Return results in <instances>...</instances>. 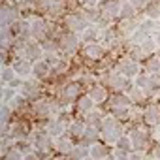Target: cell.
I'll return each instance as SVG.
<instances>
[{
    "instance_id": "6da1fadb",
    "label": "cell",
    "mask_w": 160,
    "mask_h": 160,
    "mask_svg": "<svg viewBox=\"0 0 160 160\" xmlns=\"http://www.w3.org/2000/svg\"><path fill=\"white\" fill-rule=\"evenodd\" d=\"M102 139L106 141V143H109V145H115L117 143V139L122 136V121H119L117 117H113V115H109V117H106L104 119V124H102Z\"/></svg>"
},
{
    "instance_id": "7a4b0ae2",
    "label": "cell",
    "mask_w": 160,
    "mask_h": 160,
    "mask_svg": "<svg viewBox=\"0 0 160 160\" xmlns=\"http://www.w3.org/2000/svg\"><path fill=\"white\" fill-rule=\"evenodd\" d=\"M130 77H126L124 73H121V72H109V73H106L104 75V85H108L113 92H124L128 87H130Z\"/></svg>"
},
{
    "instance_id": "3957f363",
    "label": "cell",
    "mask_w": 160,
    "mask_h": 160,
    "mask_svg": "<svg viewBox=\"0 0 160 160\" xmlns=\"http://www.w3.org/2000/svg\"><path fill=\"white\" fill-rule=\"evenodd\" d=\"M64 25H66V28H68L70 32L81 34V32H83L91 23H89V19L85 17V13H83V12H72V13L64 15Z\"/></svg>"
},
{
    "instance_id": "277c9868",
    "label": "cell",
    "mask_w": 160,
    "mask_h": 160,
    "mask_svg": "<svg viewBox=\"0 0 160 160\" xmlns=\"http://www.w3.org/2000/svg\"><path fill=\"white\" fill-rule=\"evenodd\" d=\"M58 42H60V53L62 55H68V57L75 55L77 49H79V45H81V38H79L75 32H70V30L64 32Z\"/></svg>"
},
{
    "instance_id": "5b68a950",
    "label": "cell",
    "mask_w": 160,
    "mask_h": 160,
    "mask_svg": "<svg viewBox=\"0 0 160 160\" xmlns=\"http://www.w3.org/2000/svg\"><path fill=\"white\" fill-rule=\"evenodd\" d=\"M121 8H122L121 0H104V4L100 8V21L109 23L111 19H117L121 15Z\"/></svg>"
},
{
    "instance_id": "8992f818",
    "label": "cell",
    "mask_w": 160,
    "mask_h": 160,
    "mask_svg": "<svg viewBox=\"0 0 160 160\" xmlns=\"http://www.w3.org/2000/svg\"><path fill=\"white\" fill-rule=\"evenodd\" d=\"M130 139L134 143V149H141L145 151L149 147V141H151V134L145 126H139V124H134V128L130 130Z\"/></svg>"
},
{
    "instance_id": "52a82bcc",
    "label": "cell",
    "mask_w": 160,
    "mask_h": 160,
    "mask_svg": "<svg viewBox=\"0 0 160 160\" xmlns=\"http://www.w3.org/2000/svg\"><path fill=\"white\" fill-rule=\"evenodd\" d=\"M53 115V104L45 98H38L32 104V117L38 121H47Z\"/></svg>"
},
{
    "instance_id": "ba28073f",
    "label": "cell",
    "mask_w": 160,
    "mask_h": 160,
    "mask_svg": "<svg viewBox=\"0 0 160 160\" xmlns=\"http://www.w3.org/2000/svg\"><path fill=\"white\" fill-rule=\"evenodd\" d=\"M68 126H70L68 117H53V119H49V121H47L45 130H47V134H49V136H53V138L57 139V138L64 136V132L68 130Z\"/></svg>"
},
{
    "instance_id": "9c48e42d",
    "label": "cell",
    "mask_w": 160,
    "mask_h": 160,
    "mask_svg": "<svg viewBox=\"0 0 160 160\" xmlns=\"http://www.w3.org/2000/svg\"><path fill=\"white\" fill-rule=\"evenodd\" d=\"M79 92H81V83L75 81V83H64L60 92H58V100L62 104H72L79 98Z\"/></svg>"
},
{
    "instance_id": "30bf717a",
    "label": "cell",
    "mask_w": 160,
    "mask_h": 160,
    "mask_svg": "<svg viewBox=\"0 0 160 160\" xmlns=\"http://www.w3.org/2000/svg\"><path fill=\"white\" fill-rule=\"evenodd\" d=\"M115 70H117V72H121V73H124L126 77H130V79H132V77H136V75L139 73L141 66H139V62H138V60H134V58L126 57V58H121V60L117 62Z\"/></svg>"
},
{
    "instance_id": "8fae6325",
    "label": "cell",
    "mask_w": 160,
    "mask_h": 160,
    "mask_svg": "<svg viewBox=\"0 0 160 160\" xmlns=\"http://www.w3.org/2000/svg\"><path fill=\"white\" fill-rule=\"evenodd\" d=\"M106 51L108 49L102 43H87L83 47V57L91 62H100V60L106 58Z\"/></svg>"
},
{
    "instance_id": "7c38bea8",
    "label": "cell",
    "mask_w": 160,
    "mask_h": 160,
    "mask_svg": "<svg viewBox=\"0 0 160 160\" xmlns=\"http://www.w3.org/2000/svg\"><path fill=\"white\" fill-rule=\"evenodd\" d=\"M30 38L38 40V42H42L43 38H47V23L40 15H34L30 19Z\"/></svg>"
},
{
    "instance_id": "4fadbf2b",
    "label": "cell",
    "mask_w": 160,
    "mask_h": 160,
    "mask_svg": "<svg viewBox=\"0 0 160 160\" xmlns=\"http://www.w3.org/2000/svg\"><path fill=\"white\" fill-rule=\"evenodd\" d=\"M43 55H45V51H43V47H42L40 42H30V40L25 42V45H23V57H25V58L36 62V60H40Z\"/></svg>"
},
{
    "instance_id": "5bb4252c",
    "label": "cell",
    "mask_w": 160,
    "mask_h": 160,
    "mask_svg": "<svg viewBox=\"0 0 160 160\" xmlns=\"http://www.w3.org/2000/svg\"><path fill=\"white\" fill-rule=\"evenodd\" d=\"M17 19H19V8L10 6L6 2L2 6V12H0V23H2V28H10Z\"/></svg>"
},
{
    "instance_id": "9a60e30c",
    "label": "cell",
    "mask_w": 160,
    "mask_h": 160,
    "mask_svg": "<svg viewBox=\"0 0 160 160\" xmlns=\"http://www.w3.org/2000/svg\"><path fill=\"white\" fill-rule=\"evenodd\" d=\"M102 28L96 27V25H89L81 34H79V38H81V43H98V40H102Z\"/></svg>"
},
{
    "instance_id": "2e32d148",
    "label": "cell",
    "mask_w": 160,
    "mask_h": 160,
    "mask_svg": "<svg viewBox=\"0 0 160 160\" xmlns=\"http://www.w3.org/2000/svg\"><path fill=\"white\" fill-rule=\"evenodd\" d=\"M139 23H141V19H138V17H128V19H121V23H119V27H117V30L121 32V36L124 38V36H132L138 28H139Z\"/></svg>"
},
{
    "instance_id": "e0dca14e",
    "label": "cell",
    "mask_w": 160,
    "mask_h": 160,
    "mask_svg": "<svg viewBox=\"0 0 160 160\" xmlns=\"http://www.w3.org/2000/svg\"><path fill=\"white\" fill-rule=\"evenodd\" d=\"M12 66L15 68L17 75L25 79V77L32 75V68H34V62H32V60H28V58H25V57H17V58L13 60V64H12Z\"/></svg>"
},
{
    "instance_id": "ac0fdd59",
    "label": "cell",
    "mask_w": 160,
    "mask_h": 160,
    "mask_svg": "<svg viewBox=\"0 0 160 160\" xmlns=\"http://www.w3.org/2000/svg\"><path fill=\"white\" fill-rule=\"evenodd\" d=\"M89 152H91V158H96V160H100V158H108V156H111V147H109V143H106V141H94L91 147H89Z\"/></svg>"
},
{
    "instance_id": "d6986e66",
    "label": "cell",
    "mask_w": 160,
    "mask_h": 160,
    "mask_svg": "<svg viewBox=\"0 0 160 160\" xmlns=\"http://www.w3.org/2000/svg\"><path fill=\"white\" fill-rule=\"evenodd\" d=\"M10 134L15 139H28L30 138V126H28L27 121H15L10 126Z\"/></svg>"
},
{
    "instance_id": "ffe728a7",
    "label": "cell",
    "mask_w": 160,
    "mask_h": 160,
    "mask_svg": "<svg viewBox=\"0 0 160 160\" xmlns=\"http://www.w3.org/2000/svg\"><path fill=\"white\" fill-rule=\"evenodd\" d=\"M143 122L149 124V126H158L160 122V106L156 104H151L143 109Z\"/></svg>"
},
{
    "instance_id": "44dd1931",
    "label": "cell",
    "mask_w": 160,
    "mask_h": 160,
    "mask_svg": "<svg viewBox=\"0 0 160 160\" xmlns=\"http://www.w3.org/2000/svg\"><path fill=\"white\" fill-rule=\"evenodd\" d=\"M51 73H53V68H51V64H49L45 58H40V60H36V62H34L32 75H34L36 79H47Z\"/></svg>"
},
{
    "instance_id": "7402d4cb",
    "label": "cell",
    "mask_w": 160,
    "mask_h": 160,
    "mask_svg": "<svg viewBox=\"0 0 160 160\" xmlns=\"http://www.w3.org/2000/svg\"><path fill=\"white\" fill-rule=\"evenodd\" d=\"M40 85L36 83V81H25V83H21V89H19V92L27 98V100H38V96H40Z\"/></svg>"
},
{
    "instance_id": "603a6c76",
    "label": "cell",
    "mask_w": 160,
    "mask_h": 160,
    "mask_svg": "<svg viewBox=\"0 0 160 160\" xmlns=\"http://www.w3.org/2000/svg\"><path fill=\"white\" fill-rule=\"evenodd\" d=\"M89 96L96 102V106H102V104H106L108 102V98H109V94H108V89L104 87V85H92V87H89Z\"/></svg>"
},
{
    "instance_id": "cb8c5ba5",
    "label": "cell",
    "mask_w": 160,
    "mask_h": 160,
    "mask_svg": "<svg viewBox=\"0 0 160 160\" xmlns=\"http://www.w3.org/2000/svg\"><path fill=\"white\" fill-rule=\"evenodd\" d=\"M94 106H96V102L89 96V94H85V96H79L77 100H75V109H77V113H81V115H87V113H91L92 109H94Z\"/></svg>"
},
{
    "instance_id": "d4e9b609",
    "label": "cell",
    "mask_w": 160,
    "mask_h": 160,
    "mask_svg": "<svg viewBox=\"0 0 160 160\" xmlns=\"http://www.w3.org/2000/svg\"><path fill=\"white\" fill-rule=\"evenodd\" d=\"M108 104H109V108H130L132 100L126 92H113L108 98Z\"/></svg>"
},
{
    "instance_id": "484cf974",
    "label": "cell",
    "mask_w": 160,
    "mask_h": 160,
    "mask_svg": "<svg viewBox=\"0 0 160 160\" xmlns=\"http://www.w3.org/2000/svg\"><path fill=\"white\" fill-rule=\"evenodd\" d=\"M100 138H102V130H100V128H96V126H87V130H85L83 138L79 139V143L91 147V145H92L94 141H98Z\"/></svg>"
},
{
    "instance_id": "4316f807",
    "label": "cell",
    "mask_w": 160,
    "mask_h": 160,
    "mask_svg": "<svg viewBox=\"0 0 160 160\" xmlns=\"http://www.w3.org/2000/svg\"><path fill=\"white\" fill-rule=\"evenodd\" d=\"M87 126H89V124H87L85 121H72L70 126H68L70 138H72V139H81L83 134H85V130H87Z\"/></svg>"
},
{
    "instance_id": "83f0119b",
    "label": "cell",
    "mask_w": 160,
    "mask_h": 160,
    "mask_svg": "<svg viewBox=\"0 0 160 160\" xmlns=\"http://www.w3.org/2000/svg\"><path fill=\"white\" fill-rule=\"evenodd\" d=\"M124 92L130 96L132 104H141V102H145V98H147V92H145L141 87H138L136 83H130V87H128Z\"/></svg>"
},
{
    "instance_id": "f1b7e54d",
    "label": "cell",
    "mask_w": 160,
    "mask_h": 160,
    "mask_svg": "<svg viewBox=\"0 0 160 160\" xmlns=\"http://www.w3.org/2000/svg\"><path fill=\"white\" fill-rule=\"evenodd\" d=\"M73 141H72V138H66V136H60V138H57V141H55V149H57V152L58 154H62V156H68V152L73 149Z\"/></svg>"
},
{
    "instance_id": "f546056e",
    "label": "cell",
    "mask_w": 160,
    "mask_h": 160,
    "mask_svg": "<svg viewBox=\"0 0 160 160\" xmlns=\"http://www.w3.org/2000/svg\"><path fill=\"white\" fill-rule=\"evenodd\" d=\"M104 113L102 111H91V113H87L85 115V122L89 124V126H96V128H102V124H104Z\"/></svg>"
},
{
    "instance_id": "4dcf8cb0",
    "label": "cell",
    "mask_w": 160,
    "mask_h": 160,
    "mask_svg": "<svg viewBox=\"0 0 160 160\" xmlns=\"http://www.w3.org/2000/svg\"><path fill=\"white\" fill-rule=\"evenodd\" d=\"M145 72L147 73H160V57L149 55L147 62H145Z\"/></svg>"
},
{
    "instance_id": "1f68e13d",
    "label": "cell",
    "mask_w": 160,
    "mask_h": 160,
    "mask_svg": "<svg viewBox=\"0 0 160 160\" xmlns=\"http://www.w3.org/2000/svg\"><path fill=\"white\" fill-rule=\"evenodd\" d=\"M0 77H2V83L4 85H10L12 81H15L19 75H17V72H15L13 66H2V73H0Z\"/></svg>"
},
{
    "instance_id": "d6a6232c",
    "label": "cell",
    "mask_w": 160,
    "mask_h": 160,
    "mask_svg": "<svg viewBox=\"0 0 160 160\" xmlns=\"http://www.w3.org/2000/svg\"><path fill=\"white\" fill-rule=\"evenodd\" d=\"M87 156H91V152H89V147L87 145H73V149L68 152V158H87Z\"/></svg>"
},
{
    "instance_id": "836d02e7",
    "label": "cell",
    "mask_w": 160,
    "mask_h": 160,
    "mask_svg": "<svg viewBox=\"0 0 160 160\" xmlns=\"http://www.w3.org/2000/svg\"><path fill=\"white\" fill-rule=\"evenodd\" d=\"M145 15L154 21H160V0H151L149 8L145 10Z\"/></svg>"
},
{
    "instance_id": "e575fe53",
    "label": "cell",
    "mask_w": 160,
    "mask_h": 160,
    "mask_svg": "<svg viewBox=\"0 0 160 160\" xmlns=\"http://www.w3.org/2000/svg\"><path fill=\"white\" fill-rule=\"evenodd\" d=\"M138 15V10L134 8L132 0H126V2H122V8H121V19H128V17H136Z\"/></svg>"
},
{
    "instance_id": "d590c367",
    "label": "cell",
    "mask_w": 160,
    "mask_h": 160,
    "mask_svg": "<svg viewBox=\"0 0 160 160\" xmlns=\"http://www.w3.org/2000/svg\"><path fill=\"white\" fill-rule=\"evenodd\" d=\"M158 27H160V25H158V21H154V19H151V17L141 19V23H139V28H141L143 32H147V34L156 32V28H158Z\"/></svg>"
},
{
    "instance_id": "8d00e7d4",
    "label": "cell",
    "mask_w": 160,
    "mask_h": 160,
    "mask_svg": "<svg viewBox=\"0 0 160 160\" xmlns=\"http://www.w3.org/2000/svg\"><path fill=\"white\" fill-rule=\"evenodd\" d=\"M139 45H141V49H143V53H145L147 57H149V55H152V53L158 49V45H156V40H154L152 36H149V38H147L145 42H141Z\"/></svg>"
},
{
    "instance_id": "74e56055",
    "label": "cell",
    "mask_w": 160,
    "mask_h": 160,
    "mask_svg": "<svg viewBox=\"0 0 160 160\" xmlns=\"http://www.w3.org/2000/svg\"><path fill=\"white\" fill-rule=\"evenodd\" d=\"M109 115L117 117L119 121H128L130 119V108H109Z\"/></svg>"
},
{
    "instance_id": "f35d334b",
    "label": "cell",
    "mask_w": 160,
    "mask_h": 160,
    "mask_svg": "<svg viewBox=\"0 0 160 160\" xmlns=\"http://www.w3.org/2000/svg\"><path fill=\"white\" fill-rule=\"evenodd\" d=\"M115 147H119V149H122V151H134V143H132V139H130V136H126V134H122L119 139H117V143H115Z\"/></svg>"
},
{
    "instance_id": "ab89813d",
    "label": "cell",
    "mask_w": 160,
    "mask_h": 160,
    "mask_svg": "<svg viewBox=\"0 0 160 160\" xmlns=\"http://www.w3.org/2000/svg\"><path fill=\"white\" fill-rule=\"evenodd\" d=\"M27 106V98L21 94V92H17L15 96H13V100L10 102V108L13 109V111H19V109H23Z\"/></svg>"
},
{
    "instance_id": "60d3db41",
    "label": "cell",
    "mask_w": 160,
    "mask_h": 160,
    "mask_svg": "<svg viewBox=\"0 0 160 160\" xmlns=\"http://www.w3.org/2000/svg\"><path fill=\"white\" fill-rule=\"evenodd\" d=\"M15 94H17L15 87H12V85H4V87H2V102H4V104H10Z\"/></svg>"
},
{
    "instance_id": "b9f144b4",
    "label": "cell",
    "mask_w": 160,
    "mask_h": 160,
    "mask_svg": "<svg viewBox=\"0 0 160 160\" xmlns=\"http://www.w3.org/2000/svg\"><path fill=\"white\" fill-rule=\"evenodd\" d=\"M149 81H151V73H138L136 77H134V83L138 85V87H141L143 91L147 89V85H149Z\"/></svg>"
},
{
    "instance_id": "7bdbcfd3",
    "label": "cell",
    "mask_w": 160,
    "mask_h": 160,
    "mask_svg": "<svg viewBox=\"0 0 160 160\" xmlns=\"http://www.w3.org/2000/svg\"><path fill=\"white\" fill-rule=\"evenodd\" d=\"M12 108H10V104H4L2 102V109H0V113H2V117H0V119H2V124H8L10 122V119H12Z\"/></svg>"
},
{
    "instance_id": "ee69618b",
    "label": "cell",
    "mask_w": 160,
    "mask_h": 160,
    "mask_svg": "<svg viewBox=\"0 0 160 160\" xmlns=\"http://www.w3.org/2000/svg\"><path fill=\"white\" fill-rule=\"evenodd\" d=\"M132 4H134V8L138 12H145L149 8V4H151V0H132Z\"/></svg>"
},
{
    "instance_id": "f6af8a7d",
    "label": "cell",
    "mask_w": 160,
    "mask_h": 160,
    "mask_svg": "<svg viewBox=\"0 0 160 160\" xmlns=\"http://www.w3.org/2000/svg\"><path fill=\"white\" fill-rule=\"evenodd\" d=\"M111 158H124V160H128L130 158V151H122V149L115 147V151L111 152Z\"/></svg>"
},
{
    "instance_id": "bcb514c9",
    "label": "cell",
    "mask_w": 160,
    "mask_h": 160,
    "mask_svg": "<svg viewBox=\"0 0 160 160\" xmlns=\"http://www.w3.org/2000/svg\"><path fill=\"white\" fill-rule=\"evenodd\" d=\"M81 2H83L85 8H96L100 4V0H81Z\"/></svg>"
},
{
    "instance_id": "7dc6e473",
    "label": "cell",
    "mask_w": 160,
    "mask_h": 160,
    "mask_svg": "<svg viewBox=\"0 0 160 160\" xmlns=\"http://www.w3.org/2000/svg\"><path fill=\"white\" fill-rule=\"evenodd\" d=\"M154 40H156V45H158V49H160V32L154 34Z\"/></svg>"
},
{
    "instance_id": "c3c4849f",
    "label": "cell",
    "mask_w": 160,
    "mask_h": 160,
    "mask_svg": "<svg viewBox=\"0 0 160 160\" xmlns=\"http://www.w3.org/2000/svg\"><path fill=\"white\" fill-rule=\"evenodd\" d=\"M152 154H154V158H158V160H160V147H158V149H156Z\"/></svg>"
},
{
    "instance_id": "681fc988",
    "label": "cell",
    "mask_w": 160,
    "mask_h": 160,
    "mask_svg": "<svg viewBox=\"0 0 160 160\" xmlns=\"http://www.w3.org/2000/svg\"><path fill=\"white\" fill-rule=\"evenodd\" d=\"M6 2H15V0H6Z\"/></svg>"
},
{
    "instance_id": "f907efd6",
    "label": "cell",
    "mask_w": 160,
    "mask_h": 160,
    "mask_svg": "<svg viewBox=\"0 0 160 160\" xmlns=\"http://www.w3.org/2000/svg\"><path fill=\"white\" fill-rule=\"evenodd\" d=\"M121 2H126V0H121Z\"/></svg>"
},
{
    "instance_id": "816d5d0a",
    "label": "cell",
    "mask_w": 160,
    "mask_h": 160,
    "mask_svg": "<svg viewBox=\"0 0 160 160\" xmlns=\"http://www.w3.org/2000/svg\"><path fill=\"white\" fill-rule=\"evenodd\" d=\"M158 128H160V122H158Z\"/></svg>"
}]
</instances>
